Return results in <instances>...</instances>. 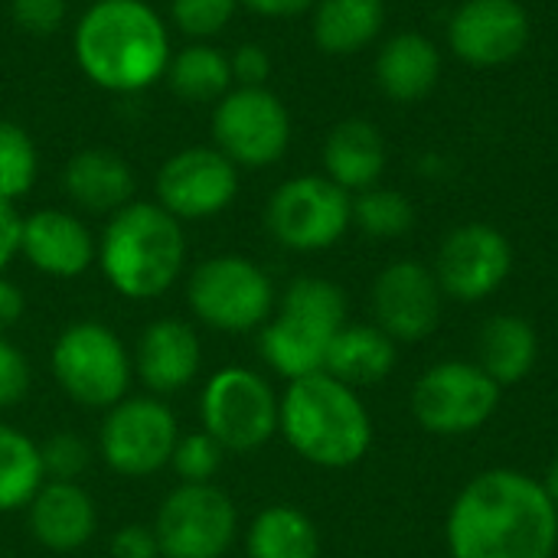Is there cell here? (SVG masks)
Returning a JSON list of instances; mask_svg holds the SVG:
<instances>
[{"label": "cell", "instance_id": "obj_1", "mask_svg": "<svg viewBox=\"0 0 558 558\" xmlns=\"http://www.w3.org/2000/svg\"><path fill=\"white\" fill-rule=\"evenodd\" d=\"M445 539L451 558H553L558 507L536 477L494 468L458 494Z\"/></svg>", "mask_w": 558, "mask_h": 558}, {"label": "cell", "instance_id": "obj_2", "mask_svg": "<svg viewBox=\"0 0 558 558\" xmlns=\"http://www.w3.org/2000/svg\"><path fill=\"white\" fill-rule=\"evenodd\" d=\"M72 52L95 88L141 95L163 82L173 43L167 20L147 0H98L78 16Z\"/></svg>", "mask_w": 558, "mask_h": 558}, {"label": "cell", "instance_id": "obj_3", "mask_svg": "<svg viewBox=\"0 0 558 558\" xmlns=\"http://www.w3.org/2000/svg\"><path fill=\"white\" fill-rule=\"evenodd\" d=\"M278 432L301 461L324 471H347L373 448V418L363 399L330 373L288 383L281 392Z\"/></svg>", "mask_w": 558, "mask_h": 558}, {"label": "cell", "instance_id": "obj_4", "mask_svg": "<svg viewBox=\"0 0 558 558\" xmlns=\"http://www.w3.org/2000/svg\"><path fill=\"white\" fill-rule=\"evenodd\" d=\"M105 281L124 301H154L167 294L186 268V232L163 206L131 199L108 216L98 235V258Z\"/></svg>", "mask_w": 558, "mask_h": 558}, {"label": "cell", "instance_id": "obj_5", "mask_svg": "<svg viewBox=\"0 0 558 558\" xmlns=\"http://www.w3.org/2000/svg\"><path fill=\"white\" fill-rule=\"evenodd\" d=\"M347 327V294L340 284L304 275L294 278L258 330V353L288 383L324 373L333 337Z\"/></svg>", "mask_w": 558, "mask_h": 558}, {"label": "cell", "instance_id": "obj_6", "mask_svg": "<svg viewBox=\"0 0 558 558\" xmlns=\"http://www.w3.org/2000/svg\"><path fill=\"white\" fill-rule=\"evenodd\" d=\"M52 379L82 409L108 412L131 396L134 360L124 340L101 320L69 324L49 353Z\"/></svg>", "mask_w": 558, "mask_h": 558}, {"label": "cell", "instance_id": "obj_7", "mask_svg": "<svg viewBox=\"0 0 558 558\" xmlns=\"http://www.w3.org/2000/svg\"><path fill=\"white\" fill-rule=\"evenodd\" d=\"M186 304L193 317L216 333H252L275 314L278 291L258 262L226 252L190 271Z\"/></svg>", "mask_w": 558, "mask_h": 558}, {"label": "cell", "instance_id": "obj_8", "mask_svg": "<svg viewBox=\"0 0 558 558\" xmlns=\"http://www.w3.org/2000/svg\"><path fill=\"white\" fill-rule=\"evenodd\" d=\"M281 396L248 366L216 369L199 392V428L226 454H252L278 435Z\"/></svg>", "mask_w": 558, "mask_h": 558}, {"label": "cell", "instance_id": "obj_9", "mask_svg": "<svg viewBox=\"0 0 558 558\" xmlns=\"http://www.w3.org/2000/svg\"><path fill=\"white\" fill-rule=\"evenodd\" d=\"M265 226L288 252H324L353 226V196L324 173L291 177L271 193Z\"/></svg>", "mask_w": 558, "mask_h": 558}, {"label": "cell", "instance_id": "obj_10", "mask_svg": "<svg viewBox=\"0 0 558 558\" xmlns=\"http://www.w3.org/2000/svg\"><path fill=\"white\" fill-rule=\"evenodd\" d=\"M150 526L160 558H226L239 536V510L216 484H177Z\"/></svg>", "mask_w": 558, "mask_h": 558}, {"label": "cell", "instance_id": "obj_11", "mask_svg": "<svg viewBox=\"0 0 558 558\" xmlns=\"http://www.w3.org/2000/svg\"><path fill=\"white\" fill-rule=\"evenodd\" d=\"M500 386L468 360H448L425 369L412 389L415 422L438 438L481 432L500 409Z\"/></svg>", "mask_w": 558, "mask_h": 558}, {"label": "cell", "instance_id": "obj_12", "mask_svg": "<svg viewBox=\"0 0 558 558\" xmlns=\"http://www.w3.org/2000/svg\"><path fill=\"white\" fill-rule=\"evenodd\" d=\"M177 441V415L160 396H128L105 412L98 454L114 474L144 481L170 468Z\"/></svg>", "mask_w": 558, "mask_h": 558}, {"label": "cell", "instance_id": "obj_13", "mask_svg": "<svg viewBox=\"0 0 558 558\" xmlns=\"http://www.w3.org/2000/svg\"><path fill=\"white\" fill-rule=\"evenodd\" d=\"M291 144V114L268 88L235 85L213 105V147H219L239 170H262L278 163Z\"/></svg>", "mask_w": 558, "mask_h": 558}, {"label": "cell", "instance_id": "obj_14", "mask_svg": "<svg viewBox=\"0 0 558 558\" xmlns=\"http://www.w3.org/2000/svg\"><path fill=\"white\" fill-rule=\"evenodd\" d=\"M154 203L180 222H203L239 196V167L213 144H193L170 154L154 177Z\"/></svg>", "mask_w": 558, "mask_h": 558}, {"label": "cell", "instance_id": "obj_15", "mask_svg": "<svg viewBox=\"0 0 558 558\" xmlns=\"http://www.w3.org/2000/svg\"><path fill=\"white\" fill-rule=\"evenodd\" d=\"M513 271V245L510 239L487 226V222H468L448 232L441 242L435 278L441 284V294L477 304L504 288V281Z\"/></svg>", "mask_w": 558, "mask_h": 558}, {"label": "cell", "instance_id": "obj_16", "mask_svg": "<svg viewBox=\"0 0 558 558\" xmlns=\"http://www.w3.org/2000/svg\"><path fill=\"white\" fill-rule=\"evenodd\" d=\"M530 43V13L520 0H464L448 20L451 52L477 69L513 62Z\"/></svg>", "mask_w": 558, "mask_h": 558}, {"label": "cell", "instance_id": "obj_17", "mask_svg": "<svg viewBox=\"0 0 558 558\" xmlns=\"http://www.w3.org/2000/svg\"><path fill=\"white\" fill-rule=\"evenodd\" d=\"M373 314L376 327L396 343H415L435 333L441 317V284L435 271L415 258L386 265L373 284Z\"/></svg>", "mask_w": 558, "mask_h": 558}, {"label": "cell", "instance_id": "obj_18", "mask_svg": "<svg viewBox=\"0 0 558 558\" xmlns=\"http://www.w3.org/2000/svg\"><path fill=\"white\" fill-rule=\"evenodd\" d=\"M20 255L46 278H82L98 258V239L72 209H36L23 216Z\"/></svg>", "mask_w": 558, "mask_h": 558}, {"label": "cell", "instance_id": "obj_19", "mask_svg": "<svg viewBox=\"0 0 558 558\" xmlns=\"http://www.w3.org/2000/svg\"><path fill=\"white\" fill-rule=\"evenodd\" d=\"M131 360L144 389L163 399L196 383L203 369V343L193 324L180 317H157L141 330Z\"/></svg>", "mask_w": 558, "mask_h": 558}, {"label": "cell", "instance_id": "obj_20", "mask_svg": "<svg viewBox=\"0 0 558 558\" xmlns=\"http://www.w3.org/2000/svg\"><path fill=\"white\" fill-rule=\"evenodd\" d=\"M26 526L49 553H78L98 533V507L78 481H46L26 504Z\"/></svg>", "mask_w": 558, "mask_h": 558}, {"label": "cell", "instance_id": "obj_21", "mask_svg": "<svg viewBox=\"0 0 558 558\" xmlns=\"http://www.w3.org/2000/svg\"><path fill=\"white\" fill-rule=\"evenodd\" d=\"M62 190L69 203L92 216H114L134 199V167L111 147L75 150L62 167Z\"/></svg>", "mask_w": 558, "mask_h": 558}, {"label": "cell", "instance_id": "obj_22", "mask_svg": "<svg viewBox=\"0 0 558 558\" xmlns=\"http://www.w3.org/2000/svg\"><path fill=\"white\" fill-rule=\"evenodd\" d=\"M386 170V141L366 118H347L330 128L324 141V177L340 190L363 193L379 183Z\"/></svg>", "mask_w": 558, "mask_h": 558}, {"label": "cell", "instance_id": "obj_23", "mask_svg": "<svg viewBox=\"0 0 558 558\" xmlns=\"http://www.w3.org/2000/svg\"><path fill=\"white\" fill-rule=\"evenodd\" d=\"M441 75V52L422 33H399L379 46L376 56V85L386 98L399 105L422 101L432 95Z\"/></svg>", "mask_w": 558, "mask_h": 558}, {"label": "cell", "instance_id": "obj_24", "mask_svg": "<svg viewBox=\"0 0 558 558\" xmlns=\"http://www.w3.org/2000/svg\"><path fill=\"white\" fill-rule=\"evenodd\" d=\"M539 363L536 327L520 314H497L477 340V366L500 386H520Z\"/></svg>", "mask_w": 558, "mask_h": 558}, {"label": "cell", "instance_id": "obj_25", "mask_svg": "<svg viewBox=\"0 0 558 558\" xmlns=\"http://www.w3.org/2000/svg\"><path fill=\"white\" fill-rule=\"evenodd\" d=\"M396 360L399 350L386 330H379L376 324H347L327 350L324 373L360 389L383 383L396 369Z\"/></svg>", "mask_w": 558, "mask_h": 558}, {"label": "cell", "instance_id": "obj_26", "mask_svg": "<svg viewBox=\"0 0 558 558\" xmlns=\"http://www.w3.org/2000/svg\"><path fill=\"white\" fill-rule=\"evenodd\" d=\"M386 23L383 0H317L311 36L327 56H353L376 43Z\"/></svg>", "mask_w": 558, "mask_h": 558}, {"label": "cell", "instance_id": "obj_27", "mask_svg": "<svg viewBox=\"0 0 558 558\" xmlns=\"http://www.w3.org/2000/svg\"><path fill=\"white\" fill-rule=\"evenodd\" d=\"M248 558H320L317 523L291 504L265 507L245 533Z\"/></svg>", "mask_w": 558, "mask_h": 558}, {"label": "cell", "instance_id": "obj_28", "mask_svg": "<svg viewBox=\"0 0 558 558\" xmlns=\"http://www.w3.org/2000/svg\"><path fill=\"white\" fill-rule=\"evenodd\" d=\"M163 82L186 105H216L235 88L229 56L213 43H190L170 56Z\"/></svg>", "mask_w": 558, "mask_h": 558}, {"label": "cell", "instance_id": "obj_29", "mask_svg": "<svg viewBox=\"0 0 558 558\" xmlns=\"http://www.w3.org/2000/svg\"><path fill=\"white\" fill-rule=\"evenodd\" d=\"M46 484L39 441L26 432L0 422V513L26 510L36 490Z\"/></svg>", "mask_w": 558, "mask_h": 558}, {"label": "cell", "instance_id": "obj_30", "mask_svg": "<svg viewBox=\"0 0 558 558\" xmlns=\"http://www.w3.org/2000/svg\"><path fill=\"white\" fill-rule=\"evenodd\" d=\"M39 177V150L29 131L0 118V199L20 203Z\"/></svg>", "mask_w": 558, "mask_h": 558}, {"label": "cell", "instance_id": "obj_31", "mask_svg": "<svg viewBox=\"0 0 558 558\" xmlns=\"http://www.w3.org/2000/svg\"><path fill=\"white\" fill-rule=\"evenodd\" d=\"M353 226L369 239H399L415 226V209L405 193L369 186L353 196Z\"/></svg>", "mask_w": 558, "mask_h": 558}, {"label": "cell", "instance_id": "obj_32", "mask_svg": "<svg viewBox=\"0 0 558 558\" xmlns=\"http://www.w3.org/2000/svg\"><path fill=\"white\" fill-rule=\"evenodd\" d=\"M222 445L216 438H209L203 428L180 435L173 458H170V471L180 477V484H213L216 474L222 471Z\"/></svg>", "mask_w": 558, "mask_h": 558}, {"label": "cell", "instance_id": "obj_33", "mask_svg": "<svg viewBox=\"0 0 558 558\" xmlns=\"http://www.w3.org/2000/svg\"><path fill=\"white\" fill-rule=\"evenodd\" d=\"M239 10V0H170V23L193 43L219 36Z\"/></svg>", "mask_w": 558, "mask_h": 558}, {"label": "cell", "instance_id": "obj_34", "mask_svg": "<svg viewBox=\"0 0 558 558\" xmlns=\"http://www.w3.org/2000/svg\"><path fill=\"white\" fill-rule=\"evenodd\" d=\"M46 481H78L92 464V445L72 432H56L39 445Z\"/></svg>", "mask_w": 558, "mask_h": 558}, {"label": "cell", "instance_id": "obj_35", "mask_svg": "<svg viewBox=\"0 0 558 558\" xmlns=\"http://www.w3.org/2000/svg\"><path fill=\"white\" fill-rule=\"evenodd\" d=\"M33 386V369L26 353L10 340L0 337V412L16 409Z\"/></svg>", "mask_w": 558, "mask_h": 558}, {"label": "cell", "instance_id": "obj_36", "mask_svg": "<svg viewBox=\"0 0 558 558\" xmlns=\"http://www.w3.org/2000/svg\"><path fill=\"white\" fill-rule=\"evenodd\" d=\"M69 0H10V16L23 33L49 36L65 23Z\"/></svg>", "mask_w": 558, "mask_h": 558}, {"label": "cell", "instance_id": "obj_37", "mask_svg": "<svg viewBox=\"0 0 558 558\" xmlns=\"http://www.w3.org/2000/svg\"><path fill=\"white\" fill-rule=\"evenodd\" d=\"M232 78L235 85H245V88H258V85H268V75H271V56L265 46L258 43H242L232 56Z\"/></svg>", "mask_w": 558, "mask_h": 558}, {"label": "cell", "instance_id": "obj_38", "mask_svg": "<svg viewBox=\"0 0 558 558\" xmlns=\"http://www.w3.org/2000/svg\"><path fill=\"white\" fill-rule=\"evenodd\" d=\"M108 549H111V558H160L154 526H144V523L118 526Z\"/></svg>", "mask_w": 558, "mask_h": 558}, {"label": "cell", "instance_id": "obj_39", "mask_svg": "<svg viewBox=\"0 0 558 558\" xmlns=\"http://www.w3.org/2000/svg\"><path fill=\"white\" fill-rule=\"evenodd\" d=\"M20 232H23V216H20L16 203L0 199V275L20 255Z\"/></svg>", "mask_w": 558, "mask_h": 558}, {"label": "cell", "instance_id": "obj_40", "mask_svg": "<svg viewBox=\"0 0 558 558\" xmlns=\"http://www.w3.org/2000/svg\"><path fill=\"white\" fill-rule=\"evenodd\" d=\"M23 314H26V294L20 291V284L0 275V337H7L23 320Z\"/></svg>", "mask_w": 558, "mask_h": 558}, {"label": "cell", "instance_id": "obj_41", "mask_svg": "<svg viewBox=\"0 0 558 558\" xmlns=\"http://www.w3.org/2000/svg\"><path fill=\"white\" fill-rule=\"evenodd\" d=\"M317 0H239V7L268 16V20H288V16H301L307 10H314Z\"/></svg>", "mask_w": 558, "mask_h": 558}, {"label": "cell", "instance_id": "obj_42", "mask_svg": "<svg viewBox=\"0 0 558 558\" xmlns=\"http://www.w3.org/2000/svg\"><path fill=\"white\" fill-rule=\"evenodd\" d=\"M543 487H546V494L553 497V504L558 507V454L553 458L549 471H546V481H543Z\"/></svg>", "mask_w": 558, "mask_h": 558}, {"label": "cell", "instance_id": "obj_43", "mask_svg": "<svg viewBox=\"0 0 558 558\" xmlns=\"http://www.w3.org/2000/svg\"><path fill=\"white\" fill-rule=\"evenodd\" d=\"M82 3H98V0H82Z\"/></svg>", "mask_w": 558, "mask_h": 558}]
</instances>
